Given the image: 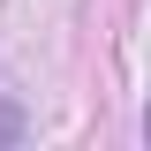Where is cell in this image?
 <instances>
[{"instance_id":"cell-1","label":"cell","mask_w":151,"mask_h":151,"mask_svg":"<svg viewBox=\"0 0 151 151\" xmlns=\"http://www.w3.org/2000/svg\"><path fill=\"white\" fill-rule=\"evenodd\" d=\"M144 136H151V113H144Z\"/></svg>"}]
</instances>
